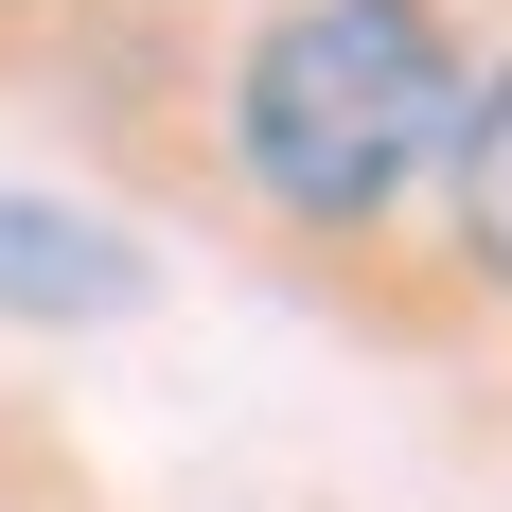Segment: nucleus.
<instances>
[{"label":"nucleus","instance_id":"nucleus-2","mask_svg":"<svg viewBox=\"0 0 512 512\" xmlns=\"http://www.w3.org/2000/svg\"><path fill=\"white\" fill-rule=\"evenodd\" d=\"M142 283V265L106 248L89 212H36V195H0V301H53V318H106Z\"/></svg>","mask_w":512,"mask_h":512},{"label":"nucleus","instance_id":"nucleus-3","mask_svg":"<svg viewBox=\"0 0 512 512\" xmlns=\"http://www.w3.org/2000/svg\"><path fill=\"white\" fill-rule=\"evenodd\" d=\"M460 195H477V248H495V283H512V89L460 124Z\"/></svg>","mask_w":512,"mask_h":512},{"label":"nucleus","instance_id":"nucleus-1","mask_svg":"<svg viewBox=\"0 0 512 512\" xmlns=\"http://www.w3.org/2000/svg\"><path fill=\"white\" fill-rule=\"evenodd\" d=\"M460 142V53L424 0H301L248 53V177L283 212H389Z\"/></svg>","mask_w":512,"mask_h":512}]
</instances>
